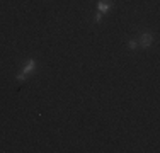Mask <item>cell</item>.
Instances as JSON below:
<instances>
[{
    "label": "cell",
    "mask_w": 160,
    "mask_h": 153,
    "mask_svg": "<svg viewBox=\"0 0 160 153\" xmlns=\"http://www.w3.org/2000/svg\"><path fill=\"white\" fill-rule=\"evenodd\" d=\"M153 44V34L152 32H143L138 39V46H142L143 49H148L150 46Z\"/></svg>",
    "instance_id": "1"
},
{
    "label": "cell",
    "mask_w": 160,
    "mask_h": 153,
    "mask_svg": "<svg viewBox=\"0 0 160 153\" xmlns=\"http://www.w3.org/2000/svg\"><path fill=\"white\" fill-rule=\"evenodd\" d=\"M34 70H36V61H34L32 58H29L28 61H24V65H22V73H26V75H31L34 73Z\"/></svg>",
    "instance_id": "2"
},
{
    "label": "cell",
    "mask_w": 160,
    "mask_h": 153,
    "mask_svg": "<svg viewBox=\"0 0 160 153\" xmlns=\"http://www.w3.org/2000/svg\"><path fill=\"white\" fill-rule=\"evenodd\" d=\"M111 9H112V2H111V0H99V3H97V12L106 14V12H109Z\"/></svg>",
    "instance_id": "3"
},
{
    "label": "cell",
    "mask_w": 160,
    "mask_h": 153,
    "mask_svg": "<svg viewBox=\"0 0 160 153\" xmlns=\"http://www.w3.org/2000/svg\"><path fill=\"white\" fill-rule=\"evenodd\" d=\"M16 80H17V82H26V80H28V75H26V73H22V72H21V73H17L16 75Z\"/></svg>",
    "instance_id": "4"
},
{
    "label": "cell",
    "mask_w": 160,
    "mask_h": 153,
    "mask_svg": "<svg viewBox=\"0 0 160 153\" xmlns=\"http://www.w3.org/2000/svg\"><path fill=\"white\" fill-rule=\"evenodd\" d=\"M128 48L129 49H136V48H138V41H136V39H129L128 41Z\"/></svg>",
    "instance_id": "5"
},
{
    "label": "cell",
    "mask_w": 160,
    "mask_h": 153,
    "mask_svg": "<svg viewBox=\"0 0 160 153\" xmlns=\"http://www.w3.org/2000/svg\"><path fill=\"white\" fill-rule=\"evenodd\" d=\"M101 21H102V14H101V12H97V14H96V22L99 24Z\"/></svg>",
    "instance_id": "6"
}]
</instances>
